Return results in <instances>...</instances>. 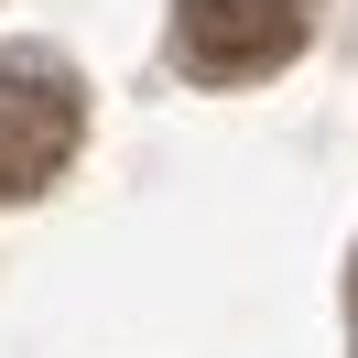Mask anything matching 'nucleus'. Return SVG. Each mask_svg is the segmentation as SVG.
<instances>
[{
	"mask_svg": "<svg viewBox=\"0 0 358 358\" xmlns=\"http://www.w3.org/2000/svg\"><path fill=\"white\" fill-rule=\"evenodd\" d=\"M87 141V87L66 55H0V206L44 196Z\"/></svg>",
	"mask_w": 358,
	"mask_h": 358,
	"instance_id": "f257e3e1",
	"label": "nucleus"
},
{
	"mask_svg": "<svg viewBox=\"0 0 358 358\" xmlns=\"http://www.w3.org/2000/svg\"><path fill=\"white\" fill-rule=\"evenodd\" d=\"M315 33V0H174V66L196 87H250L293 66Z\"/></svg>",
	"mask_w": 358,
	"mask_h": 358,
	"instance_id": "f03ea898",
	"label": "nucleus"
}]
</instances>
